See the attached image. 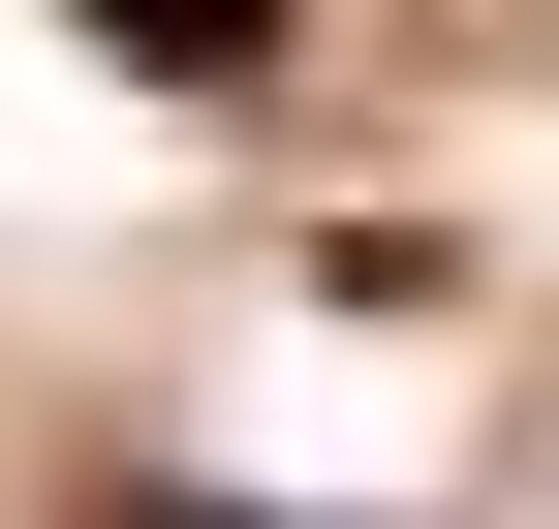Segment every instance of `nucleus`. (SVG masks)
Masks as SVG:
<instances>
[{"mask_svg":"<svg viewBox=\"0 0 559 529\" xmlns=\"http://www.w3.org/2000/svg\"><path fill=\"white\" fill-rule=\"evenodd\" d=\"M124 529H311V498H124Z\"/></svg>","mask_w":559,"mask_h":529,"instance_id":"f03ea898","label":"nucleus"},{"mask_svg":"<svg viewBox=\"0 0 559 529\" xmlns=\"http://www.w3.org/2000/svg\"><path fill=\"white\" fill-rule=\"evenodd\" d=\"M62 32H94V62H156V94H249V62H280V0H62Z\"/></svg>","mask_w":559,"mask_h":529,"instance_id":"f257e3e1","label":"nucleus"}]
</instances>
